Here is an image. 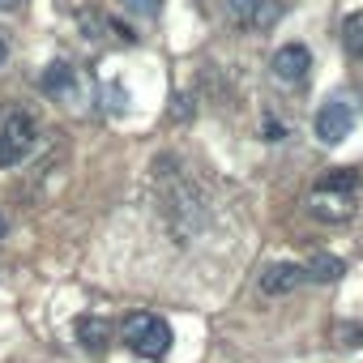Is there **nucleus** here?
<instances>
[{"mask_svg": "<svg viewBox=\"0 0 363 363\" xmlns=\"http://www.w3.org/2000/svg\"><path fill=\"white\" fill-rule=\"evenodd\" d=\"M120 342L141 359H162L171 350V325L154 312H128L120 325Z\"/></svg>", "mask_w": 363, "mask_h": 363, "instance_id": "obj_1", "label": "nucleus"}, {"mask_svg": "<svg viewBox=\"0 0 363 363\" xmlns=\"http://www.w3.org/2000/svg\"><path fill=\"white\" fill-rule=\"evenodd\" d=\"M39 141V128L26 111H9L5 120H0V167H13L22 162Z\"/></svg>", "mask_w": 363, "mask_h": 363, "instance_id": "obj_2", "label": "nucleus"}, {"mask_svg": "<svg viewBox=\"0 0 363 363\" xmlns=\"http://www.w3.org/2000/svg\"><path fill=\"white\" fill-rule=\"evenodd\" d=\"M312 128H316V137H320L325 145H337V141H346L350 128H354V107H350L346 99H329V103H320Z\"/></svg>", "mask_w": 363, "mask_h": 363, "instance_id": "obj_3", "label": "nucleus"}, {"mask_svg": "<svg viewBox=\"0 0 363 363\" xmlns=\"http://www.w3.org/2000/svg\"><path fill=\"white\" fill-rule=\"evenodd\" d=\"M269 73H274V82H282V86H303L308 73H312V52H308L303 43H282V48L274 52V60H269Z\"/></svg>", "mask_w": 363, "mask_h": 363, "instance_id": "obj_4", "label": "nucleus"}, {"mask_svg": "<svg viewBox=\"0 0 363 363\" xmlns=\"http://www.w3.org/2000/svg\"><path fill=\"white\" fill-rule=\"evenodd\" d=\"M303 282H308V274H303V265H295V261H274V265H265V274H261V291H265L269 299H282V295L299 291Z\"/></svg>", "mask_w": 363, "mask_h": 363, "instance_id": "obj_5", "label": "nucleus"}, {"mask_svg": "<svg viewBox=\"0 0 363 363\" xmlns=\"http://www.w3.org/2000/svg\"><path fill=\"white\" fill-rule=\"evenodd\" d=\"M43 94H52V99H65V103H73L77 94H82V82H77V73H73V65H65V60H56L48 73H43Z\"/></svg>", "mask_w": 363, "mask_h": 363, "instance_id": "obj_6", "label": "nucleus"}, {"mask_svg": "<svg viewBox=\"0 0 363 363\" xmlns=\"http://www.w3.org/2000/svg\"><path fill=\"white\" fill-rule=\"evenodd\" d=\"M312 218H320V223H346L350 214H354V206H350V197L346 193H320V189H312Z\"/></svg>", "mask_w": 363, "mask_h": 363, "instance_id": "obj_7", "label": "nucleus"}, {"mask_svg": "<svg viewBox=\"0 0 363 363\" xmlns=\"http://www.w3.org/2000/svg\"><path fill=\"white\" fill-rule=\"evenodd\" d=\"M303 274H308L312 282H337V278L346 274V261H342V257H329V252H312V261L303 265Z\"/></svg>", "mask_w": 363, "mask_h": 363, "instance_id": "obj_8", "label": "nucleus"}, {"mask_svg": "<svg viewBox=\"0 0 363 363\" xmlns=\"http://www.w3.org/2000/svg\"><path fill=\"white\" fill-rule=\"evenodd\" d=\"M77 337H82L86 350H103L107 337H111V325L103 316H77Z\"/></svg>", "mask_w": 363, "mask_h": 363, "instance_id": "obj_9", "label": "nucleus"}, {"mask_svg": "<svg viewBox=\"0 0 363 363\" xmlns=\"http://www.w3.org/2000/svg\"><path fill=\"white\" fill-rule=\"evenodd\" d=\"M316 189H320V193H346V197H350V193L359 189V171L337 167V171H329V175H320V179H316Z\"/></svg>", "mask_w": 363, "mask_h": 363, "instance_id": "obj_10", "label": "nucleus"}, {"mask_svg": "<svg viewBox=\"0 0 363 363\" xmlns=\"http://www.w3.org/2000/svg\"><path fill=\"white\" fill-rule=\"evenodd\" d=\"M342 48H346V56L363 60V13H346V22H342Z\"/></svg>", "mask_w": 363, "mask_h": 363, "instance_id": "obj_11", "label": "nucleus"}, {"mask_svg": "<svg viewBox=\"0 0 363 363\" xmlns=\"http://www.w3.org/2000/svg\"><path fill=\"white\" fill-rule=\"evenodd\" d=\"M227 9H231V18H235L240 26H252V18H257V9H261V0H227Z\"/></svg>", "mask_w": 363, "mask_h": 363, "instance_id": "obj_12", "label": "nucleus"}, {"mask_svg": "<svg viewBox=\"0 0 363 363\" xmlns=\"http://www.w3.org/2000/svg\"><path fill=\"white\" fill-rule=\"evenodd\" d=\"M124 5H128L133 13H141V18H154V13L162 9V0H124Z\"/></svg>", "mask_w": 363, "mask_h": 363, "instance_id": "obj_13", "label": "nucleus"}, {"mask_svg": "<svg viewBox=\"0 0 363 363\" xmlns=\"http://www.w3.org/2000/svg\"><path fill=\"white\" fill-rule=\"evenodd\" d=\"M193 116V107H189V94H179V99H171V120H179V124H184Z\"/></svg>", "mask_w": 363, "mask_h": 363, "instance_id": "obj_14", "label": "nucleus"}, {"mask_svg": "<svg viewBox=\"0 0 363 363\" xmlns=\"http://www.w3.org/2000/svg\"><path fill=\"white\" fill-rule=\"evenodd\" d=\"M342 337H346V346H363V329H359V325L342 329Z\"/></svg>", "mask_w": 363, "mask_h": 363, "instance_id": "obj_15", "label": "nucleus"}, {"mask_svg": "<svg viewBox=\"0 0 363 363\" xmlns=\"http://www.w3.org/2000/svg\"><path fill=\"white\" fill-rule=\"evenodd\" d=\"M5 60H9V35L0 30V69H5Z\"/></svg>", "mask_w": 363, "mask_h": 363, "instance_id": "obj_16", "label": "nucleus"}, {"mask_svg": "<svg viewBox=\"0 0 363 363\" xmlns=\"http://www.w3.org/2000/svg\"><path fill=\"white\" fill-rule=\"evenodd\" d=\"M265 133H269V141H282V133H286V128H282V124H274V120H269V124H265Z\"/></svg>", "mask_w": 363, "mask_h": 363, "instance_id": "obj_17", "label": "nucleus"}, {"mask_svg": "<svg viewBox=\"0 0 363 363\" xmlns=\"http://www.w3.org/2000/svg\"><path fill=\"white\" fill-rule=\"evenodd\" d=\"M22 5V0H0V9H18Z\"/></svg>", "mask_w": 363, "mask_h": 363, "instance_id": "obj_18", "label": "nucleus"}, {"mask_svg": "<svg viewBox=\"0 0 363 363\" xmlns=\"http://www.w3.org/2000/svg\"><path fill=\"white\" fill-rule=\"evenodd\" d=\"M0 240H5V218H0Z\"/></svg>", "mask_w": 363, "mask_h": 363, "instance_id": "obj_19", "label": "nucleus"}]
</instances>
